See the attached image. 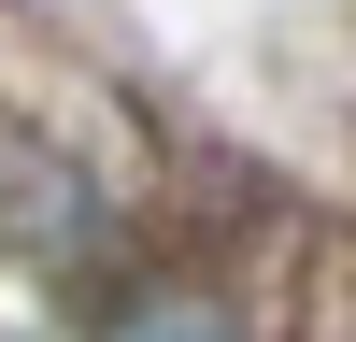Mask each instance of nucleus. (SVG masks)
I'll list each match as a JSON object with an SVG mask.
<instances>
[{
    "label": "nucleus",
    "mask_w": 356,
    "mask_h": 342,
    "mask_svg": "<svg viewBox=\"0 0 356 342\" xmlns=\"http://www.w3.org/2000/svg\"><path fill=\"white\" fill-rule=\"evenodd\" d=\"M100 342H257V328H243L228 300H200V285H157V300H129Z\"/></svg>",
    "instance_id": "obj_1"
}]
</instances>
